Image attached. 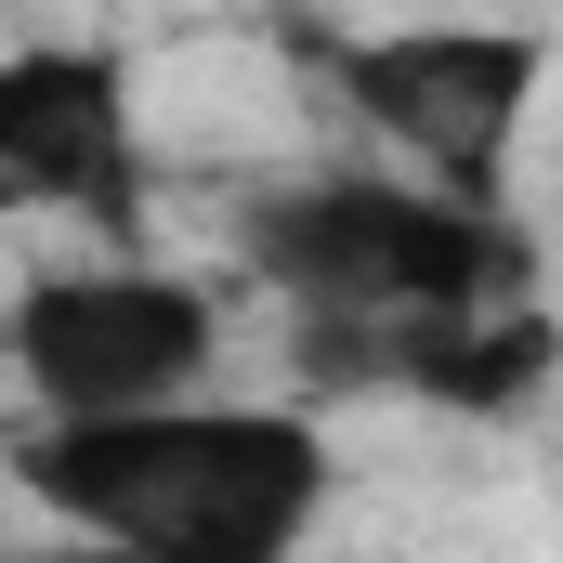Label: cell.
<instances>
[{
	"label": "cell",
	"mask_w": 563,
	"mask_h": 563,
	"mask_svg": "<svg viewBox=\"0 0 563 563\" xmlns=\"http://www.w3.org/2000/svg\"><path fill=\"white\" fill-rule=\"evenodd\" d=\"M13 472L66 538H106L132 563H301L341 498V445L314 407H223V394L40 420Z\"/></svg>",
	"instance_id": "1"
},
{
	"label": "cell",
	"mask_w": 563,
	"mask_h": 563,
	"mask_svg": "<svg viewBox=\"0 0 563 563\" xmlns=\"http://www.w3.org/2000/svg\"><path fill=\"white\" fill-rule=\"evenodd\" d=\"M250 263L314 314H354L380 367H407L432 328L511 301L525 236L498 223V197H445V184H301L250 210Z\"/></svg>",
	"instance_id": "2"
},
{
	"label": "cell",
	"mask_w": 563,
	"mask_h": 563,
	"mask_svg": "<svg viewBox=\"0 0 563 563\" xmlns=\"http://www.w3.org/2000/svg\"><path fill=\"white\" fill-rule=\"evenodd\" d=\"M0 354H13V380H26L40 420H119V407L210 394L223 301L197 276H170V263H66V276L13 288Z\"/></svg>",
	"instance_id": "3"
},
{
	"label": "cell",
	"mask_w": 563,
	"mask_h": 563,
	"mask_svg": "<svg viewBox=\"0 0 563 563\" xmlns=\"http://www.w3.org/2000/svg\"><path fill=\"white\" fill-rule=\"evenodd\" d=\"M538 79H551V40L538 26H380V40H341V106L394 144L420 184L445 197H498L511 144L538 119Z\"/></svg>",
	"instance_id": "4"
},
{
	"label": "cell",
	"mask_w": 563,
	"mask_h": 563,
	"mask_svg": "<svg viewBox=\"0 0 563 563\" xmlns=\"http://www.w3.org/2000/svg\"><path fill=\"white\" fill-rule=\"evenodd\" d=\"M0 197L66 210L92 236L144 223V106L119 40H13L0 53Z\"/></svg>",
	"instance_id": "5"
},
{
	"label": "cell",
	"mask_w": 563,
	"mask_h": 563,
	"mask_svg": "<svg viewBox=\"0 0 563 563\" xmlns=\"http://www.w3.org/2000/svg\"><path fill=\"white\" fill-rule=\"evenodd\" d=\"M0 563H132V551H106V538H40V551H0Z\"/></svg>",
	"instance_id": "6"
},
{
	"label": "cell",
	"mask_w": 563,
	"mask_h": 563,
	"mask_svg": "<svg viewBox=\"0 0 563 563\" xmlns=\"http://www.w3.org/2000/svg\"><path fill=\"white\" fill-rule=\"evenodd\" d=\"M0 223H13V197H0Z\"/></svg>",
	"instance_id": "7"
}]
</instances>
